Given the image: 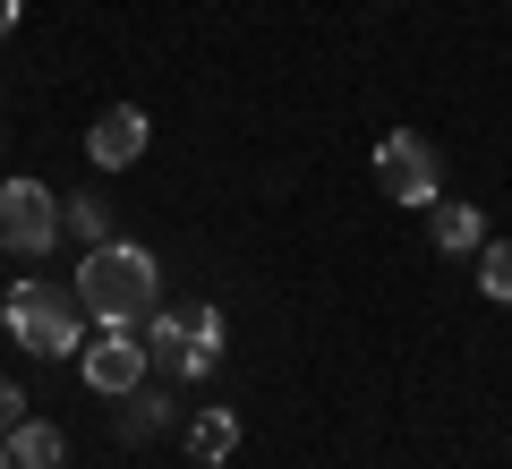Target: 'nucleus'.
I'll return each mask as SVG.
<instances>
[{
	"instance_id": "1",
	"label": "nucleus",
	"mask_w": 512,
	"mask_h": 469,
	"mask_svg": "<svg viewBox=\"0 0 512 469\" xmlns=\"http://www.w3.org/2000/svg\"><path fill=\"white\" fill-rule=\"evenodd\" d=\"M69 290L86 299L94 325H146L154 307H163V265L137 239H103V248H86V265H77Z\"/></svg>"
},
{
	"instance_id": "2",
	"label": "nucleus",
	"mask_w": 512,
	"mask_h": 469,
	"mask_svg": "<svg viewBox=\"0 0 512 469\" xmlns=\"http://www.w3.org/2000/svg\"><path fill=\"white\" fill-rule=\"evenodd\" d=\"M0 325L35 359H77L86 350V299L52 290V282H18V290H0Z\"/></svg>"
},
{
	"instance_id": "3",
	"label": "nucleus",
	"mask_w": 512,
	"mask_h": 469,
	"mask_svg": "<svg viewBox=\"0 0 512 469\" xmlns=\"http://www.w3.org/2000/svg\"><path fill=\"white\" fill-rule=\"evenodd\" d=\"M146 359L154 367H171V376H214L222 367V307H188V316H163L154 307L146 316Z\"/></svg>"
},
{
	"instance_id": "4",
	"label": "nucleus",
	"mask_w": 512,
	"mask_h": 469,
	"mask_svg": "<svg viewBox=\"0 0 512 469\" xmlns=\"http://www.w3.org/2000/svg\"><path fill=\"white\" fill-rule=\"evenodd\" d=\"M376 180L393 205H436L444 197V163L436 145L419 137V128H393V137H376Z\"/></svg>"
},
{
	"instance_id": "5",
	"label": "nucleus",
	"mask_w": 512,
	"mask_h": 469,
	"mask_svg": "<svg viewBox=\"0 0 512 469\" xmlns=\"http://www.w3.org/2000/svg\"><path fill=\"white\" fill-rule=\"evenodd\" d=\"M52 239H60V197L43 180H0V248L52 256Z\"/></svg>"
},
{
	"instance_id": "6",
	"label": "nucleus",
	"mask_w": 512,
	"mask_h": 469,
	"mask_svg": "<svg viewBox=\"0 0 512 469\" xmlns=\"http://www.w3.org/2000/svg\"><path fill=\"white\" fill-rule=\"evenodd\" d=\"M77 367H86V384L103 401H120V393H137L146 384V342H137V325H103V333H86V350H77Z\"/></svg>"
},
{
	"instance_id": "7",
	"label": "nucleus",
	"mask_w": 512,
	"mask_h": 469,
	"mask_svg": "<svg viewBox=\"0 0 512 469\" xmlns=\"http://www.w3.org/2000/svg\"><path fill=\"white\" fill-rule=\"evenodd\" d=\"M146 137H154V128H146V111H137V103H111L103 120H94L86 154H94V163H103V171H128V163H137V154H146Z\"/></svg>"
},
{
	"instance_id": "8",
	"label": "nucleus",
	"mask_w": 512,
	"mask_h": 469,
	"mask_svg": "<svg viewBox=\"0 0 512 469\" xmlns=\"http://www.w3.org/2000/svg\"><path fill=\"white\" fill-rule=\"evenodd\" d=\"M427 239H436L444 256H478L487 248V214H478V205H427Z\"/></svg>"
},
{
	"instance_id": "9",
	"label": "nucleus",
	"mask_w": 512,
	"mask_h": 469,
	"mask_svg": "<svg viewBox=\"0 0 512 469\" xmlns=\"http://www.w3.org/2000/svg\"><path fill=\"white\" fill-rule=\"evenodd\" d=\"M9 461L18 469H69V435H60L52 418H18V427H9Z\"/></svg>"
},
{
	"instance_id": "10",
	"label": "nucleus",
	"mask_w": 512,
	"mask_h": 469,
	"mask_svg": "<svg viewBox=\"0 0 512 469\" xmlns=\"http://www.w3.org/2000/svg\"><path fill=\"white\" fill-rule=\"evenodd\" d=\"M163 427H171V393H154V384L120 393V435H128V444H154Z\"/></svg>"
},
{
	"instance_id": "11",
	"label": "nucleus",
	"mask_w": 512,
	"mask_h": 469,
	"mask_svg": "<svg viewBox=\"0 0 512 469\" xmlns=\"http://www.w3.org/2000/svg\"><path fill=\"white\" fill-rule=\"evenodd\" d=\"M188 452H197L205 469H222L239 452V418L231 410H197V418H188Z\"/></svg>"
},
{
	"instance_id": "12",
	"label": "nucleus",
	"mask_w": 512,
	"mask_h": 469,
	"mask_svg": "<svg viewBox=\"0 0 512 469\" xmlns=\"http://www.w3.org/2000/svg\"><path fill=\"white\" fill-rule=\"evenodd\" d=\"M60 231H77L86 248H103V239H111V205L94 197V188H86V197H60Z\"/></svg>"
},
{
	"instance_id": "13",
	"label": "nucleus",
	"mask_w": 512,
	"mask_h": 469,
	"mask_svg": "<svg viewBox=\"0 0 512 469\" xmlns=\"http://www.w3.org/2000/svg\"><path fill=\"white\" fill-rule=\"evenodd\" d=\"M478 282H487L495 307H512V239H487L478 248Z\"/></svg>"
},
{
	"instance_id": "14",
	"label": "nucleus",
	"mask_w": 512,
	"mask_h": 469,
	"mask_svg": "<svg viewBox=\"0 0 512 469\" xmlns=\"http://www.w3.org/2000/svg\"><path fill=\"white\" fill-rule=\"evenodd\" d=\"M18 418H35V410H26V393H18V384H9V376H0V435H9V427H18Z\"/></svg>"
},
{
	"instance_id": "15",
	"label": "nucleus",
	"mask_w": 512,
	"mask_h": 469,
	"mask_svg": "<svg viewBox=\"0 0 512 469\" xmlns=\"http://www.w3.org/2000/svg\"><path fill=\"white\" fill-rule=\"evenodd\" d=\"M18 9H26V0H0V35H9V26H18Z\"/></svg>"
},
{
	"instance_id": "16",
	"label": "nucleus",
	"mask_w": 512,
	"mask_h": 469,
	"mask_svg": "<svg viewBox=\"0 0 512 469\" xmlns=\"http://www.w3.org/2000/svg\"><path fill=\"white\" fill-rule=\"evenodd\" d=\"M0 469H18V461H9V435H0Z\"/></svg>"
}]
</instances>
